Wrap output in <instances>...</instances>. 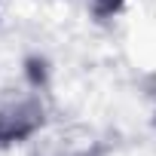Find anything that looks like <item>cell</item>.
Returning <instances> with one entry per match:
<instances>
[{"label": "cell", "instance_id": "obj_1", "mask_svg": "<svg viewBox=\"0 0 156 156\" xmlns=\"http://www.w3.org/2000/svg\"><path fill=\"white\" fill-rule=\"evenodd\" d=\"M46 92L34 80L0 86V147H12L37 138L46 129Z\"/></svg>", "mask_w": 156, "mask_h": 156}, {"label": "cell", "instance_id": "obj_2", "mask_svg": "<svg viewBox=\"0 0 156 156\" xmlns=\"http://www.w3.org/2000/svg\"><path fill=\"white\" fill-rule=\"evenodd\" d=\"M89 3H92V12H95V16L107 19V16H116L129 0H89Z\"/></svg>", "mask_w": 156, "mask_h": 156}]
</instances>
